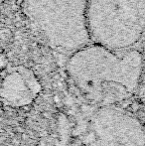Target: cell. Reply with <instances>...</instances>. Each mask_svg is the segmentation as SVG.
<instances>
[{
  "label": "cell",
  "instance_id": "2",
  "mask_svg": "<svg viewBox=\"0 0 145 146\" xmlns=\"http://www.w3.org/2000/svg\"><path fill=\"white\" fill-rule=\"evenodd\" d=\"M32 23L55 50L73 53L91 44L87 20L89 0H27Z\"/></svg>",
  "mask_w": 145,
  "mask_h": 146
},
{
  "label": "cell",
  "instance_id": "1",
  "mask_svg": "<svg viewBox=\"0 0 145 146\" xmlns=\"http://www.w3.org/2000/svg\"><path fill=\"white\" fill-rule=\"evenodd\" d=\"M141 69L139 51H114L95 43L75 51L67 63L73 82L83 92L95 98L107 92H131L138 84Z\"/></svg>",
  "mask_w": 145,
  "mask_h": 146
},
{
  "label": "cell",
  "instance_id": "3",
  "mask_svg": "<svg viewBox=\"0 0 145 146\" xmlns=\"http://www.w3.org/2000/svg\"><path fill=\"white\" fill-rule=\"evenodd\" d=\"M87 20L91 43L127 50L145 33V0H89Z\"/></svg>",
  "mask_w": 145,
  "mask_h": 146
}]
</instances>
